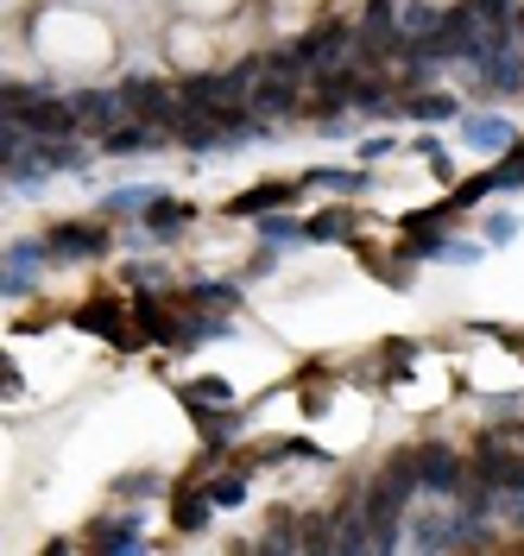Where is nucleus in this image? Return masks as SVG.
I'll list each match as a JSON object with an SVG mask.
<instances>
[{
	"instance_id": "1a4fd4ad",
	"label": "nucleus",
	"mask_w": 524,
	"mask_h": 556,
	"mask_svg": "<svg viewBox=\"0 0 524 556\" xmlns=\"http://www.w3.org/2000/svg\"><path fill=\"white\" fill-rule=\"evenodd\" d=\"M474 70H481V89H487V96H512V89H524V58L512 51V45H499V51L481 58Z\"/></svg>"
},
{
	"instance_id": "ddd939ff",
	"label": "nucleus",
	"mask_w": 524,
	"mask_h": 556,
	"mask_svg": "<svg viewBox=\"0 0 524 556\" xmlns=\"http://www.w3.org/2000/svg\"><path fill=\"white\" fill-rule=\"evenodd\" d=\"M461 139L481 146V152H512V146H519L512 121H499V114H468V121H461Z\"/></svg>"
},
{
	"instance_id": "6ab92c4d",
	"label": "nucleus",
	"mask_w": 524,
	"mask_h": 556,
	"mask_svg": "<svg viewBox=\"0 0 524 556\" xmlns=\"http://www.w3.org/2000/svg\"><path fill=\"white\" fill-rule=\"evenodd\" d=\"M158 197H165L158 184H127V190H107L102 208H107V215H145V208L158 203Z\"/></svg>"
},
{
	"instance_id": "f257e3e1",
	"label": "nucleus",
	"mask_w": 524,
	"mask_h": 556,
	"mask_svg": "<svg viewBox=\"0 0 524 556\" xmlns=\"http://www.w3.org/2000/svg\"><path fill=\"white\" fill-rule=\"evenodd\" d=\"M120 102H127L133 121H152V127H177V121H183L177 89H165L158 76H127V83H120Z\"/></svg>"
},
{
	"instance_id": "5701e85b",
	"label": "nucleus",
	"mask_w": 524,
	"mask_h": 556,
	"mask_svg": "<svg viewBox=\"0 0 524 556\" xmlns=\"http://www.w3.org/2000/svg\"><path fill=\"white\" fill-rule=\"evenodd\" d=\"M259 551L266 556H284V551H304V525H297V513H279V525L259 538Z\"/></svg>"
},
{
	"instance_id": "0eeeda50",
	"label": "nucleus",
	"mask_w": 524,
	"mask_h": 556,
	"mask_svg": "<svg viewBox=\"0 0 524 556\" xmlns=\"http://www.w3.org/2000/svg\"><path fill=\"white\" fill-rule=\"evenodd\" d=\"M291 203H297V184H284V177H266V184L241 190V197L228 203V215H246V222H259V215H272V208H291Z\"/></svg>"
},
{
	"instance_id": "473e14b6",
	"label": "nucleus",
	"mask_w": 524,
	"mask_h": 556,
	"mask_svg": "<svg viewBox=\"0 0 524 556\" xmlns=\"http://www.w3.org/2000/svg\"><path fill=\"white\" fill-rule=\"evenodd\" d=\"M506 159H519V165H524V139H519V146H512V152H506Z\"/></svg>"
},
{
	"instance_id": "423d86ee",
	"label": "nucleus",
	"mask_w": 524,
	"mask_h": 556,
	"mask_svg": "<svg viewBox=\"0 0 524 556\" xmlns=\"http://www.w3.org/2000/svg\"><path fill=\"white\" fill-rule=\"evenodd\" d=\"M183 412H190V424L203 430L209 450H221L228 437H241V424H246L241 412H215V399H196V392H183Z\"/></svg>"
},
{
	"instance_id": "20e7f679",
	"label": "nucleus",
	"mask_w": 524,
	"mask_h": 556,
	"mask_svg": "<svg viewBox=\"0 0 524 556\" xmlns=\"http://www.w3.org/2000/svg\"><path fill=\"white\" fill-rule=\"evenodd\" d=\"M71 323L82 329V336H102V342H114V348L133 342V329H127V311H120L114 298H89V304H76Z\"/></svg>"
},
{
	"instance_id": "2eb2a0df",
	"label": "nucleus",
	"mask_w": 524,
	"mask_h": 556,
	"mask_svg": "<svg viewBox=\"0 0 524 556\" xmlns=\"http://www.w3.org/2000/svg\"><path fill=\"white\" fill-rule=\"evenodd\" d=\"M133 323H140L145 342H165V348L177 342V311L171 304H158V298H145V291L133 298Z\"/></svg>"
},
{
	"instance_id": "f03ea898",
	"label": "nucleus",
	"mask_w": 524,
	"mask_h": 556,
	"mask_svg": "<svg viewBox=\"0 0 524 556\" xmlns=\"http://www.w3.org/2000/svg\"><path fill=\"white\" fill-rule=\"evenodd\" d=\"M468 468H474V462H461L449 443H418V481H423V493L455 500V493H461V481H468Z\"/></svg>"
},
{
	"instance_id": "4468645a",
	"label": "nucleus",
	"mask_w": 524,
	"mask_h": 556,
	"mask_svg": "<svg viewBox=\"0 0 524 556\" xmlns=\"http://www.w3.org/2000/svg\"><path fill=\"white\" fill-rule=\"evenodd\" d=\"M329 519H335V551H373V525H367V506L360 500L335 506Z\"/></svg>"
},
{
	"instance_id": "7c9ffc66",
	"label": "nucleus",
	"mask_w": 524,
	"mask_h": 556,
	"mask_svg": "<svg viewBox=\"0 0 524 556\" xmlns=\"http://www.w3.org/2000/svg\"><path fill=\"white\" fill-rule=\"evenodd\" d=\"M183 392H196V399H215V405H228V380H196V386H183Z\"/></svg>"
},
{
	"instance_id": "393cba45",
	"label": "nucleus",
	"mask_w": 524,
	"mask_h": 556,
	"mask_svg": "<svg viewBox=\"0 0 524 556\" xmlns=\"http://www.w3.org/2000/svg\"><path fill=\"white\" fill-rule=\"evenodd\" d=\"M259 235H266V247H284V241H310V228H297L291 215H259Z\"/></svg>"
},
{
	"instance_id": "2f4dec72",
	"label": "nucleus",
	"mask_w": 524,
	"mask_h": 556,
	"mask_svg": "<svg viewBox=\"0 0 524 556\" xmlns=\"http://www.w3.org/2000/svg\"><path fill=\"white\" fill-rule=\"evenodd\" d=\"M411 354H418V342H392L385 348V367H411Z\"/></svg>"
},
{
	"instance_id": "c85d7f7f",
	"label": "nucleus",
	"mask_w": 524,
	"mask_h": 556,
	"mask_svg": "<svg viewBox=\"0 0 524 556\" xmlns=\"http://www.w3.org/2000/svg\"><path fill=\"white\" fill-rule=\"evenodd\" d=\"M114 493H140V500H145V493H158V475H145V468H140V475H120Z\"/></svg>"
},
{
	"instance_id": "6e6552de",
	"label": "nucleus",
	"mask_w": 524,
	"mask_h": 556,
	"mask_svg": "<svg viewBox=\"0 0 524 556\" xmlns=\"http://www.w3.org/2000/svg\"><path fill=\"white\" fill-rule=\"evenodd\" d=\"M71 102H76V121H82L89 134H114V121L127 114V102H120V89H114V96H107V89H76Z\"/></svg>"
},
{
	"instance_id": "a878e982",
	"label": "nucleus",
	"mask_w": 524,
	"mask_h": 556,
	"mask_svg": "<svg viewBox=\"0 0 524 556\" xmlns=\"http://www.w3.org/2000/svg\"><path fill=\"white\" fill-rule=\"evenodd\" d=\"M310 184L316 190H335V197H360V190H367L360 172H310Z\"/></svg>"
},
{
	"instance_id": "a211bd4d",
	"label": "nucleus",
	"mask_w": 524,
	"mask_h": 556,
	"mask_svg": "<svg viewBox=\"0 0 524 556\" xmlns=\"http://www.w3.org/2000/svg\"><path fill=\"white\" fill-rule=\"evenodd\" d=\"M304 228H310V241H348L354 228H360V208H322V215H310V222H304Z\"/></svg>"
},
{
	"instance_id": "bb28decb",
	"label": "nucleus",
	"mask_w": 524,
	"mask_h": 556,
	"mask_svg": "<svg viewBox=\"0 0 524 556\" xmlns=\"http://www.w3.org/2000/svg\"><path fill=\"white\" fill-rule=\"evenodd\" d=\"M481 197H493V177H487V172H481V177H468V184H455V197H449V203H455V208H474Z\"/></svg>"
},
{
	"instance_id": "39448f33",
	"label": "nucleus",
	"mask_w": 524,
	"mask_h": 556,
	"mask_svg": "<svg viewBox=\"0 0 524 556\" xmlns=\"http://www.w3.org/2000/svg\"><path fill=\"white\" fill-rule=\"evenodd\" d=\"M246 108H253V114H291V108H297V70L266 64V76L253 83V96H246Z\"/></svg>"
},
{
	"instance_id": "f8f14e48",
	"label": "nucleus",
	"mask_w": 524,
	"mask_h": 556,
	"mask_svg": "<svg viewBox=\"0 0 524 556\" xmlns=\"http://www.w3.org/2000/svg\"><path fill=\"white\" fill-rule=\"evenodd\" d=\"M51 260V241H13L7 247V298H26V278H33V266H44Z\"/></svg>"
},
{
	"instance_id": "dca6fc26",
	"label": "nucleus",
	"mask_w": 524,
	"mask_h": 556,
	"mask_svg": "<svg viewBox=\"0 0 524 556\" xmlns=\"http://www.w3.org/2000/svg\"><path fill=\"white\" fill-rule=\"evenodd\" d=\"M140 222H145V235H158V241H177V235L190 228V208L171 203V197H158V203H152V208L140 215Z\"/></svg>"
},
{
	"instance_id": "b1692460",
	"label": "nucleus",
	"mask_w": 524,
	"mask_h": 556,
	"mask_svg": "<svg viewBox=\"0 0 524 556\" xmlns=\"http://www.w3.org/2000/svg\"><path fill=\"white\" fill-rule=\"evenodd\" d=\"M455 215H461L455 203H443V208H411V215H405L398 228H405V235H436V228H449Z\"/></svg>"
},
{
	"instance_id": "cd10ccee",
	"label": "nucleus",
	"mask_w": 524,
	"mask_h": 556,
	"mask_svg": "<svg viewBox=\"0 0 524 556\" xmlns=\"http://www.w3.org/2000/svg\"><path fill=\"white\" fill-rule=\"evenodd\" d=\"M519 241V215H487V247Z\"/></svg>"
},
{
	"instance_id": "7ed1b4c3",
	"label": "nucleus",
	"mask_w": 524,
	"mask_h": 556,
	"mask_svg": "<svg viewBox=\"0 0 524 556\" xmlns=\"http://www.w3.org/2000/svg\"><path fill=\"white\" fill-rule=\"evenodd\" d=\"M44 241H51L57 266H76V260H102L107 253V228H95V222H57Z\"/></svg>"
},
{
	"instance_id": "412c9836",
	"label": "nucleus",
	"mask_w": 524,
	"mask_h": 556,
	"mask_svg": "<svg viewBox=\"0 0 524 556\" xmlns=\"http://www.w3.org/2000/svg\"><path fill=\"white\" fill-rule=\"evenodd\" d=\"M183 304H196V311H221V304H241V285H221V278H196V285L183 291Z\"/></svg>"
},
{
	"instance_id": "9d476101",
	"label": "nucleus",
	"mask_w": 524,
	"mask_h": 556,
	"mask_svg": "<svg viewBox=\"0 0 524 556\" xmlns=\"http://www.w3.org/2000/svg\"><path fill=\"white\" fill-rule=\"evenodd\" d=\"M145 538H140V513H120V519H102V525H89V551H114V556H127V551H140Z\"/></svg>"
},
{
	"instance_id": "c756f323",
	"label": "nucleus",
	"mask_w": 524,
	"mask_h": 556,
	"mask_svg": "<svg viewBox=\"0 0 524 556\" xmlns=\"http://www.w3.org/2000/svg\"><path fill=\"white\" fill-rule=\"evenodd\" d=\"M443 260H449V266H474V260H481V247H474V241H443Z\"/></svg>"
},
{
	"instance_id": "f3484780",
	"label": "nucleus",
	"mask_w": 524,
	"mask_h": 556,
	"mask_svg": "<svg viewBox=\"0 0 524 556\" xmlns=\"http://www.w3.org/2000/svg\"><path fill=\"white\" fill-rule=\"evenodd\" d=\"M392 114H405V121H455L461 102H455V96H436V89H423V96H411V102H392Z\"/></svg>"
},
{
	"instance_id": "9b49d317",
	"label": "nucleus",
	"mask_w": 524,
	"mask_h": 556,
	"mask_svg": "<svg viewBox=\"0 0 524 556\" xmlns=\"http://www.w3.org/2000/svg\"><path fill=\"white\" fill-rule=\"evenodd\" d=\"M209 519H215V500H209V486H177L171 493V525L177 531H209Z\"/></svg>"
},
{
	"instance_id": "4be33fe9",
	"label": "nucleus",
	"mask_w": 524,
	"mask_h": 556,
	"mask_svg": "<svg viewBox=\"0 0 524 556\" xmlns=\"http://www.w3.org/2000/svg\"><path fill=\"white\" fill-rule=\"evenodd\" d=\"M449 13L443 7H430V0H411V7H398V33L405 38H423V33H436Z\"/></svg>"
},
{
	"instance_id": "aec40b11",
	"label": "nucleus",
	"mask_w": 524,
	"mask_h": 556,
	"mask_svg": "<svg viewBox=\"0 0 524 556\" xmlns=\"http://www.w3.org/2000/svg\"><path fill=\"white\" fill-rule=\"evenodd\" d=\"M165 127H152V121H133V127H114L102 134V152H145V146H158Z\"/></svg>"
}]
</instances>
